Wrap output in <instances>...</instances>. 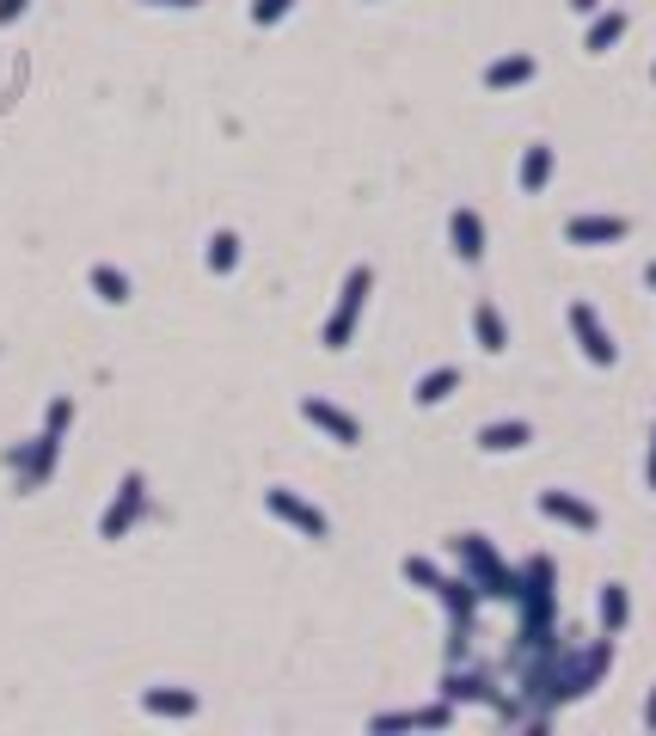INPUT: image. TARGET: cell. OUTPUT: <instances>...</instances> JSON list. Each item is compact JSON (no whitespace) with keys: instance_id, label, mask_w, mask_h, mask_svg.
Returning a JSON list of instances; mask_svg holds the SVG:
<instances>
[{"instance_id":"cell-1","label":"cell","mask_w":656,"mask_h":736,"mask_svg":"<svg viewBox=\"0 0 656 736\" xmlns=\"http://www.w3.org/2000/svg\"><path fill=\"white\" fill-rule=\"evenodd\" d=\"M454 552H460V564H467V577L479 596H497V601H516L522 577L509 571V564L497 559V547L484 540V534H454Z\"/></svg>"},{"instance_id":"cell-2","label":"cell","mask_w":656,"mask_h":736,"mask_svg":"<svg viewBox=\"0 0 656 736\" xmlns=\"http://www.w3.org/2000/svg\"><path fill=\"white\" fill-rule=\"evenodd\" d=\"M522 644H547V627H552V559L534 552L528 571H522Z\"/></svg>"},{"instance_id":"cell-3","label":"cell","mask_w":656,"mask_h":736,"mask_svg":"<svg viewBox=\"0 0 656 736\" xmlns=\"http://www.w3.org/2000/svg\"><path fill=\"white\" fill-rule=\"evenodd\" d=\"M368 289H375V270L356 265V270L344 277V295H338L331 319H326V350H344L350 338H356V319H362V301H368Z\"/></svg>"},{"instance_id":"cell-4","label":"cell","mask_w":656,"mask_h":736,"mask_svg":"<svg viewBox=\"0 0 656 736\" xmlns=\"http://www.w3.org/2000/svg\"><path fill=\"white\" fill-rule=\"evenodd\" d=\"M571 331H577V344H583V357L595 362V369H613V338H608V326H601V314H595L589 301H571Z\"/></svg>"},{"instance_id":"cell-5","label":"cell","mask_w":656,"mask_h":736,"mask_svg":"<svg viewBox=\"0 0 656 736\" xmlns=\"http://www.w3.org/2000/svg\"><path fill=\"white\" fill-rule=\"evenodd\" d=\"M141 503H148V486H141V472H129L124 486H117V498H110V510H105V522H98V534H105V540H124V534L141 522Z\"/></svg>"},{"instance_id":"cell-6","label":"cell","mask_w":656,"mask_h":736,"mask_svg":"<svg viewBox=\"0 0 656 736\" xmlns=\"http://www.w3.org/2000/svg\"><path fill=\"white\" fill-rule=\"evenodd\" d=\"M265 503H270V516L289 522V528H301L307 540H326V534H331V522L319 516L307 498H295V491H282V486H277V491H265Z\"/></svg>"},{"instance_id":"cell-7","label":"cell","mask_w":656,"mask_h":736,"mask_svg":"<svg viewBox=\"0 0 656 736\" xmlns=\"http://www.w3.org/2000/svg\"><path fill=\"white\" fill-rule=\"evenodd\" d=\"M608 657H613V644L601 639V644H589L577 663H564V681H559V700H577V693H589L601 675H608Z\"/></svg>"},{"instance_id":"cell-8","label":"cell","mask_w":656,"mask_h":736,"mask_svg":"<svg viewBox=\"0 0 656 736\" xmlns=\"http://www.w3.org/2000/svg\"><path fill=\"white\" fill-rule=\"evenodd\" d=\"M448 724H454V700L423 705V712H380V719H368V731L387 736V731H448Z\"/></svg>"},{"instance_id":"cell-9","label":"cell","mask_w":656,"mask_h":736,"mask_svg":"<svg viewBox=\"0 0 656 736\" xmlns=\"http://www.w3.org/2000/svg\"><path fill=\"white\" fill-rule=\"evenodd\" d=\"M301 418L313 423V430H319V436H331V442H344V448H356L362 442V423L350 418V411H338V406H326V399H307V406H301Z\"/></svg>"},{"instance_id":"cell-10","label":"cell","mask_w":656,"mask_h":736,"mask_svg":"<svg viewBox=\"0 0 656 736\" xmlns=\"http://www.w3.org/2000/svg\"><path fill=\"white\" fill-rule=\"evenodd\" d=\"M571 246H620L625 240V215H571L564 221Z\"/></svg>"},{"instance_id":"cell-11","label":"cell","mask_w":656,"mask_h":736,"mask_svg":"<svg viewBox=\"0 0 656 736\" xmlns=\"http://www.w3.org/2000/svg\"><path fill=\"white\" fill-rule=\"evenodd\" d=\"M540 516L564 522V528H577V534H595V528H601V516H595V503L571 498V491H540Z\"/></svg>"},{"instance_id":"cell-12","label":"cell","mask_w":656,"mask_h":736,"mask_svg":"<svg viewBox=\"0 0 656 736\" xmlns=\"http://www.w3.org/2000/svg\"><path fill=\"white\" fill-rule=\"evenodd\" d=\"M56 455H62V436L56 430H44V436L32 442V455H13V467H19V479H25V491H37L56 472Z\"/></svg>"},{"instance_id":"cell-13","label":"cell","mask_w":656,"mask_h":736,"mask_svg":"<svg viewBox=\"0 0 656 736\" xmlns=\"http://www.w3.org/2000/svg\"><path fill=\"white\" fill-rule=\"evenodd\" d=\"M448 240H454V258H467V265L484 258V221L472 209H454L448 215Z\"/></svg>"},{"instance_id":"cell-14","label":"cell","mask_w":656,"mask_h":736,"mask_svg":"<svg viewBox=\"0 0 656 736\" xmlns=\"http://www.w3.org/2000/svg\"><path fill=\"white\" fill-rule=\"evenodd\" d=\"M528 442H534V430L522 418H503V423H484V430H479L484 455H516V448H528Z\"/></svg>"},{"instance_id":"cell-15","label":"cell","mask_w":656,"mask_h":736,"mask_svg":"<svg viewBox=\"0 0 656 736\" xmlns=\"http://www.w3.org/2000/svg\"><path fill=\"white\" fill-rule=\"evenodd\" d=\"M141 712H154V719H197V693H185V688H148V693H141Z\"/></svg>"},{"instance_id":"cell-16","label":"cell","mask_w":656,"mask_h":736,"mask_svg":"<svg viewBox=\"0 0 656 736\" xmlns=\"http://www.w3.org/2000/svg\"><path fill=\"white\" fill-rule=\"evenodd\" d=\"M472 338H479V350H491V357H497V350H509V326H503V314L491 307V301H479V307H472Z\"/></svg>"},{"instance_id":"cell-17","label":"cell","mask_w":656,"mask_h":736,"mask_svg":"<svg viewBox=\"0 0 656 736\" xmlns=\"http://www.w3.org/2000/svg\"><path fill=\"white\" fill-rule=\"evenodd\" d=\"M534 80V56H503V62L484 68V86L491 93H509V86H528Z\"/></svg>"},{"instance_id":"cell-18","label":"cell","mask_w":656,"mask_h":736,"mask_svg":"<svg viewBox=\"0 0 656 736\" xmlns=\"http://www.w3.org/2000/svg\"><path fill=\"white\" fill-rule=\"evenodd\" d=\"M547 178H552V148H547V141L522 148V190H528V197H540V190H547Z\"/></svg>"},{"instance_id":"cell-19","label":"cell","mask_w":656,"mask_h":736,"mask_svg":"<svg viewBox=\"0 0 656 736\" xmlns=\"http://www.w3.org/2000/svg\"><path fill=\"white\" fill-rule=\"evenodd\" d=\"M625 37V13H595V25H589V37H583V49L589 56H601V49H613Z\"/></svg>"},{"instance_id":"cell-20","label":"cell","mask_w":656,"mask_h":736,"mask_svg":"<svg viewBox=\"0 0 656 736\" xmlns=\"http://www.w3.org/2000/svg\"><path fill=\"white\" fill-rule=\"evenodd\" d=\"M442 693H448V700H479V705H497V693H491V681H484V675H460V669H454L448 681H442Z\"/></svg>"},{"instance_id":"cell-21","label":"cell","mask_w":656,"mask_h":736,"mask_svg":"<svg viewBox=\"0 0 656 736\" xmlns=\"http://www.w3.org/2000/svg\"><path fill=\"white\" fill-rule=\"evenodd\" d=\"M454 387H460V369H430V375L418 381V393H411V399H418V406H442Z\"/></svg>"},{"instance_id":"cell-22","label":"cell","mask_w":656,"mask_h":736,"mask_svg":"<svg viewBox=\"0 0 656 736\" xmlns=\"http://www.w3.org/2000/svg\"><path fill=\"white\" fill-rule=\"evenodd\" d=\"M625 620H632V601H625V589L620 583H608V589H601V632H625Z\"/></svg>"},{"instance_id":"cell-23","label":"cell","mask_w":656,"mask_h":736,"mask_svg":"<svg viewBox=\"0 0 656 736\" xmlns=\"http://www.w3.org/2000/svg\"><path fill=\"white\" fill-rule=\"evenodd\" d=\"M93 289H98V301H110V307L129 301V277L117 265H93Z\"/></svg>"},{"instance_id":"cell-24","label":"cell","mask_w":656,"mask_h":736,"mask_svg":"<svg viewBox=\"0 0 656 736\" xmlns=\"http://www.w3.org/2000/svg\"><path fill=\"white\" fill-rule=\"evenodd\" d=\"M234 265H239V234H227V227H221V234L209 240V270H215V277H227Z\"/></svg>"},{"instance_id":"cell-25","label":"cell","mask_w":656,"mask_h":736,"mask_svg":"<svg viewBox=\"0 0 656 736\" xmlns=\"http://www.w3.org/2000/svg\"><path fill=\"white\" fill-rule=\"evenodd\" d=\"M289 7L295 0H251V25H277V19H289Z\"/></svg>"},{"instance_id":"cell-26","label":"cell","mask_w":656,"mask_h":736,"mask_svg":"<svg viewBox=\"0 0 656 736\" xmlns=\"http://www.w3.org/2000/svg\"><path fill=\"white\" fill-rule=\"evenodd\" d=\"M68 418H74V406H68V399H56V406H49V418H44V430H56V436H62Z\"/></svg>"},{"instance_id":"cell-27","label":"cell","mask_w":656,"mask_h":736,"mask_svg":"<svg viewBox=\"0 0 656 736\" xmlns=\"http://www.w3.org/2000/svg\"><path fill=\"white\" fill-rule=\"evenodd\" d=\"M25 7H32V0H0V25H13V19L25 13Z\"/></svg>"},{"instance_id":"cell-28","label":"cell","mask_w":656,"mask_h":736,"mask_svg":"<svg viewBox=\"0 0 656 736\" xmlns=\"http://www.w3.org/2000/svg\"><path fill=\"white\" fill-rule=\"evenodd\" d=\"M644 486L656 491V430H651V467H644Z\"/></svg>"},{"instance_id":"cell-29","label":"cell","mask_w":656,"mask_h":736,"mask_svg":"<svg viewBox=\"0 0 656 736\" xmlns=\"http://www.w3.org/2000/svg\"><path fill=\"white\" fill-rule=\"evenodd\" d=\"M644 731H656V688H651V705H644Z\"/></svg>"},{"instance_id":"cell-30","label":"cell","mask_w":656,"mask_h":736,"mask_svg":"<svg viewBox=\"0 0 656 736\" xmlns=\"http://www.w3.org/2000/svg\"><path fill=\"white\" fill-rule=\"evenodd\" d=\"M595 7H601V0H571V13H595Z\"/></svg>"},{"instance_id":"cell-31","label":"cell","mask_w":656,"mask_h":736,"mask_svg":"<svg viewBox=\"0 0 656 736\" xmlns=\"http://www.w3.org/2000/svg\"><path fill=\"white\" fill-rule=\"evenodd\" d=\"M148 7H197V0H148Z\"/></svg>"},{"instance_id":"cell-32","label":"cell","mask_w":656,"mask_h":736,"mask_svg":"<svg viewBox=\"0 0 656 736\" xmlns=\"http://www.w3.org/2000/svg\"><path fill=\"white\" fill-rule=\"evenodd\" d=\"M644 282H651V289H656V265H651V270H644Z\"/></svg>"},{"instance_id":"cell-33","label":"cell","mask_w":656,"mask_h":736,"mask_svg":"<svg viewBox=\"0 0 656 736\" xmlns=\"http://www.w3.org/2000/svg\"><path fill=\"white\" fill-rule=\"evenodd\" d=\"M651 80H656V68H651Z\"/></svg>"}]
</instances>
